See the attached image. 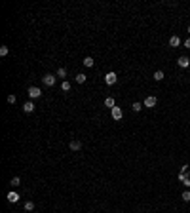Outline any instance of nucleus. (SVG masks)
Listing matches in <instances>:
<instances>
[{"mask_svg":"<svg viewBox=\"0 0 190 213\" xmlns=\"http://www.w3.org/2000/svg\"><path fill=\"white\" fill-rule=\"evenodd\" d=\"M181 198H183V202H190V190H184L181 194Z\"/></svg>","mask_w":190,"mask_h":213,"instance_id":"4468645a","label":"nucleus"},{"mask_svg":"<svg viewBox=\"0 0 190 213\" xmlns=\"http://www.w3.org/2000/svg\"><path fill=\"white\" fill-rule=\"evenodd\" d=\"M156 103H158V99H156L154 95H147V97H144V103H143V105H144V107H148V108H154V107H156Z\"/></svg>","mask_w":190,"mask_h":213,"instance_id":"f03ea898","label":"nucleus"},{"mask_svg":"<svg viewBox=\"0 0 190 213\" xmlns=\"http://www.w3.org/2000/svg\"><path fill=\"white\" fill-rule=\"evenodd\" d=\"M76 82H78V84H84V82H86V74H82V72H80V74H76Z\"/></svg>","mask_w":190,"mask_h":213,"instance_id":"2eb2a0df","label":"nucleus"},{"mask_svg":"<svg viewBox=\"0 0 190 213\" xmlns=\"http://www.w3.org/2000/svg\"><path fill=\"white\" fill-rule=\"evenodd\" d=\"M8 53H10V48H8V46L0 48V55H2V57H4V55H8Z\"/></svg>","mask_w":190,"mask_h":213,"instance_id":"a211bd4d","label":"nucleus"},{"mask_svg":"<svg viewBox=\"0 0 190 213\" xmlns=\"http://www.w3.org/2000/svg\"><path fill=\"white\" fill-rule=\"evenodd\" d=\"M105 107H108V108H110V110H112V108L116 107L114 99H112V97H107V99H105Z\"/></svg>","mask_w":190,"mask_h":213,"instance_id":"9b49d317","label":"nucleus"},{"mask_svg":"<svg viewBox=\"0 0 190 213\" xmlns=\"http://www.w3.org/2000/svg\"><path fill=\"white\" fill-rule=\"evenodd\" d=\"M34 209V202H25V211H32Z\"/></svg>","mask_w":190,"mask_h":213,"instance_id":"f3484780","label":"nucleus"},{"mask_svg":"<svg viewBox=\"0 0 190 213\" xmlns=\"http://www.w3.org/2000/svg\"><path fill=\"white\" fill-rule=\"evenodd\" d=\"M55 80H57V78H55L53 74H44V76H42V82L46 84V86H50V88L55 84Z\"/></svg>","mask_w":190,"mask_h":213,"instance_id":"20e7f679","label":"nucleus"},{"mask_svg":"<svg viewBox=\"0 0 190 213\" xmlns=\"http://www.w3.org/2000/svg\"><path fill=\"white\" fill-rule=\"evenodd\" d=\"M143 107H144L143 103H133V107H131V108H133V110H135V112H139V110H141V108H143Z\"/></svg>","mask_w":190,"mask_h":213,"instance_id":"6ab92c4d","label":"nucleus"},{"mask_svg":"<svg viewBox=\"0 0 190 213\" xmlns=\"http://www.w3.org/2000/svg\"><path fill=\"white\" fill-rule=\"evenodd\" d=\"M6 198H8V202H10V204H17V202H19V194H17V192H14V190L8 192Z\"/></svg>","mask_w":190,"mask_h":213,"instance_id":"6e6552de","label":"nucleus"},{"mask_svg":"<svg viewBox=\"0 0 190 213\" xmlns=\"http://www.w3.org/2000/svg\"><path fill=\"white\" fill-rule=\"evenodd\" d=\"M8 103H10V105H14V103H15V95H14V93L8 95Z\"/></svg>","mask_w":190,"mask_h":213,"instance_id":"5701e85b","label":"nucleus"},{"mask_svg":"<svg viewBox=\"0 0 190 213\" xmlns=\"http://www.w3.org/2000/svg\"><path fill=\"white\" fill-rule=\"evenodd\" d=\"M186 33H188V34H190V25H188V29H186Z\"/></svg>","mask_w":190,"mask_h":213,"instance_id":"393cba45","label":"nucleus"},{"mask_svg":"<svg viewBox=\"0 0 190 213\" xmlns=\"http://www.w3.org/2000/svg\"><path fill=\"white\" fill-rule=\"evenodd\" d=\"M10 185H11V187H19V185H21V179H19V177H14V179L10 181Z\"/></svg>","mask_w":190,"mask_h":213,"instance_id":"dca6fc26","label":"nucleus"},{"mask_svg":"<svg viewBox=\"0 0 190 213\" xmlns=\"http://www.w3.org/2000/svg\"><path fill=\"white\" fill-rule=\"evenodd\" d=\"M110 114H112V118H114V120H122V116H124V110H122L120 107H114V108L110 110Z\"/></svg>","mask_w":190,"mask_h":213,"instance_id":"423d86ee","label":"nucleus"},{"mask_svg":"<svg viewBox=\"0 0 190 213\" xmlns=\"http://www.w3.org/2000/svg\"><path fill=\"white\" fill-rule=\"evenodd\" d=\"M27 93H29L32 99H36V97H40V95H42V90H40V88H36V86H31L29 90H27Z\"/></svg>","mask_w":190,"mask_h":213,"instance_id":"7ed1b4c3","label":"nucleus"},{"mask_svg":"<svg viewBox=\"0 0 190 213\" xmlns=\"http://www.w3.org/2000/svg\"><path fill=\"white\" fill-rule=\"evenodd\" d=\"M57 76H61V78H65V76H67V69H63V67H61V69L57 71Z\"/></svg>","mask_w":190,"mask_h":213,"instance_id":"4be33fe9","label":"nucleus"},{"mask_svg":"<svg viewBox=\"0 0 190 213\" xmlns=\"http://www.w3.org/2000/svg\"><path fill=\"white\" fill-rule=\"evenodd\" d=\"M68 148H70V150H72V152H78V150H80V148H82V143H80V141H78V139H72V141H70V143H68Z\"/></svg>","mask_w":190,"mask_h":213,"instance_id":"0eeeda50","label":"nucleus"},{"mask_svg":"<svg viewBox=\"0 0 190 213\" xmlns=\"http://www.w3.org/2000/svg\"><path fill=\"white\" fill-rule=\"evenodd\" d=\"M82 63H84V67H93V63H95V61H93L91 57H86V59H84Z\"/></svg>","mask_w":190,"mask_h":213,"instance_id":"f8f14e48","label":"nucleus"},{"mask_svg":"<svg viewBox=\"0 0 190 213\" xmlns=\"http://www.w3.org/2000/svg\"><path fill=\"white\" fill-rule=\"evenodd\" d=\"M188 80H190V76H188Z\"/></svg>","mask_w":190,"mask_h":213,"instance_id":"a878e982","label":"nucleus"},{"mask_svg":"<svg viewBox=\"0 0 190 213\" xmlns=\"http://www.w3.org/2000/svg\"><path fill=\"white\" fill-rule=\"evenodd\" d=\"M177 65H179L181 69H186V67L190 65V59L186 57V55H181V57L177 59Z\"/></svg>","mask_w":190,"mask_h":213,"instance_id":"39448f33","label":"nucleus"},{"mask_svg":"<svg viewBox=\"0 0 190 213\" xmlns=\"http://www.w3.org/2000/svg\"><path fill=\"white\" fill-rule=\"evenodd\" d=\"M61 90H63V91H68V90H70V84H68L67 80H65V82L61 84Z\"/></svg>","mask_w":190,"mask_h":213,"instance_id":"aec40b11","label":"nucleus"},{"mask_svg":"<svg viewBox=\"0 0 190 213\" xmlns=\"http://www.w3.org/2000/svg\"><path fill=\"white\" fill-rule=\"evenodd\" d=\"M105 82L108 84V86H114L116 82H118V74H116V72H107V74H105Z\"/></svg>","mask_w":190,"mask_h":213,"instance_id":"f257e3e1","label":"nucleus"},{"mask_svg":"<svg viewBox=\"0 0 190 213\" xmlns=\"http://www.w3.org/2000/svg\"><path fill=\"white\" fill-rule=\"evenodd\" d=\"M184 48H190V38H188V40H184Z\"/></svg>","mask_w":190,"mask_h":213,"instance_id":"b1692460","label":"nucleus"},{"mask_svg":"<svg viewBox=\"0 0 190 213\" xmlns=\"http://www.w3.org/2000/svg\"><path fill=\"white\" fill-rule=\"evenodd\" d=\"M169 46H171V48H179L181 46V38L177 34H173L171 38H169Z\"/></svg>","mask_w":190,"mask_h":213,"instance_id":"1a4fd4ad","label":"nucleus"},{"mask_svg":"<svg viewBox=\"0 0 190 213\" xmlns=\"http://www.w3.org/2000/svg\"><path fill=\"white\" fill-rule=\"evenodd\" d=\"M188 167H190L188 164H184V166L181 167V171H179V173H183V175H188Z\"/></svg>","mask_w":190,"mask_h":213,"instance_id":"412c9836","label":"nucleus"},{"mask_svg":"<svg viewBox=\"0 0 190 213\" xmlns=\"http://www.w3.org/2000/svg\"><path fill=\"white\" fill-rule=\"evenodd\" d=\"M154 80H158V82H160V80H164V71H156L154 72Z\"/></svg>","mask_w":190,"mask_h":213,"instance_id":"ddd939ff","label":"nucleus"},{"mask_svg":"<svg viewBox=\"0 0 190 213\" xmlns=\"http://www.w3.org/2000/svg\"><path fill=\"white\" fill-rule=\"evenodd\" d=\"M32 110H34V103H32V101H27L25 105H23V112H25V114H31Z\"/></svg>","mask_w":190,"mask_h":213,"instance_id":"9d476101","label":"nucleus"}]
</instances>
